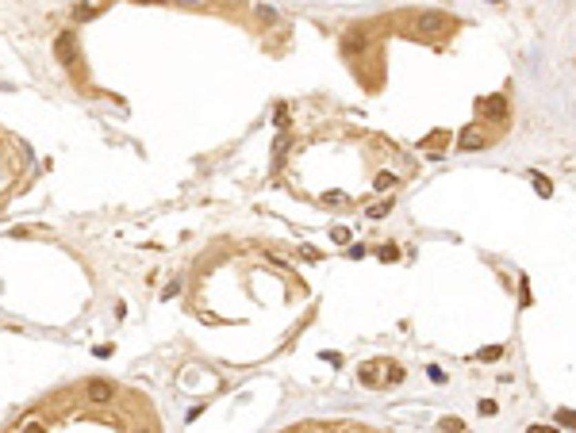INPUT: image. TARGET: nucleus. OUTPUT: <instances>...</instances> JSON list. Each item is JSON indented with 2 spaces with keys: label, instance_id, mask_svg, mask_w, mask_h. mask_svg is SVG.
Wrapping results in <instances>:
<instances>
[{
  "label": "nucleus",
  "instance_id": "nucleus-1",
  "mask_svg": "<svg viewBox=\"0 0 576 433\" xmlns=\"http://www.w3.org/2000/svg\"><path fill=\"white\" fill-rule=\"evenodd\" d=\"M85 403H89V407H112V403H116V383L100 380V376L85 380Z\"/></svg>",
  "mask_w": 576,
  "mask_h": 433
},
{
  "label": "nucleus",
  "instance_id": "nucleus-2",
  "mask_svg": "<svg viewBox=\"0 0 576 433\" xmlns=\"http://www.w3.org/2000/svg\"><path fill=\"white\" fill-rule=\"evenodd\" d=\"M54 58L65 70H73V62H77V39H73V31H58L54 35Z\"/></svg>",
  "mask_w": 576,
  "mask_h": 433
},
{
  "label": "nucleus",
  "instance_id": "nucleus-3",
  "mask_svg": "<svg viewBox=\"0 0 576 433\" xmlns=\"http://www.w3.org/2000/svg\"><path fill=\"white\" fill-rule=\"evenodd\" d=\"M415 27L423 35H446L450 31V16L446 12H423V16H415Z\"/></svg>",
  "mask_w": 576,
  "mask_h": 433
},
{
  "label": "nucleus",
  "instance_id": "nucleus-4",
  "mask_svg": "<svg viewBox=\"0 0 576 433\" xmlns=\"http://www.w3.org/2000/svg\"><path fill=\"white\" fill-rule=\"evenodd\" d=\"M342 50L350 54V58H353V54H365V50H369V35H365V31H346V35H342Z\"/></svg>",
  "mask_w": 576,
  "mask_h": 433
},
{
  "label": "nucleus",
  "instance_id": "nucleus-5",
  "mask_svg": "<svg viewBox=\"0 0 576 433\" xmlns=\"http://www.w3.org/2000/svg\"><path fill=\"white\" fill-rule=\"evenodd\" d=\"M457 146H461V150H484L488 138H484V131H480V127H465V131H461V138H457Z\"/></svg>",
  "mask_w": 576,
  "mask_h": 433
},
{
  "label": "nucleus",
  "instance_id": "nucleus-6",
  "mask_svg": "<svg viewBox=\"0 0 576 433\" xmlns=\"http://www.w3.org/2000/svg\"><path fill=\"white\" fill-rule=\"evenodd\" d=\"M480 115L500 123V119L507 115V100H504V96H488V100H480Z\"/></svg>",
  "mask_w": 576,
  "mask_h": 433
},
{
  "label": "nucleus",
  "instance_id": "nucleus-7",
  "mask_svg": "<svg viewBox=\"0 0 576 433\" xmlns=\"http://www.w3.org/2000/svg\"><path fill=\"white\" fill-rule=\"evenodd\" d=\"M254 16H258L261 19V23H265V27H273V23H277V8H273V4H258V8H254Z\"/></svg>",
  "mask_w": 576,
  "mask_h": 433
},
{
  "label": "nucleus",
  "instance_id": "nucleus-8",
  "mask_svg": "<svg viewBox=\"0 0 576 433\" xmlns=\"http://www.w3.org/2000/svg\"><path fill=\"white\" fill-rule=\"evenodd\" d=\"M380 364H361V380H365V383H369V388H377V383H380Z\"/></svg>",
  "mask_w": 576,
  "mask_h": 433
},
{
  "label": "nucleus",
  "instance_id": "nucleus-9",
  "mask_svg": "<svg viewBox=\"0 0 576 433\" xmlns=\"http://www.w3.org/2000/svg\"><path fill=\"white\" fill-rule=\"evenodd\" d=\"M373 188H377V192H392V188H396V177H392V173H380Z\"/></svg>",
  "mask_w": 576,
  "mask_h": 433
},
{
  "label": "nucleus",
  "instance_id": "nucleus-10",
  "mask_svg": "<svg viewBox=\"0 0 576 433\" xmlns=\"http://www.w3.org/2000/svg\"><path fill=\"white\" fill-rule=\"evenodd\" d=\"M96 4H77V8H73V19H92V16H96Z\"/></svg>",
  "mask_w": 576,
  "mask_h": 433
},
{
  "label": "nucleus",
  "instance_id": "nucleus-11",
  "mask_svg": "<svg viewBox=\"0 0 576 433\" xmlns=\"http://www.w3.org/2000/svg\"><path fill=\"white\" fill-rule=\"evenodd\" d=\"M384 383H404V368H400V364H388V372H384Z\"/></svg>",
  "mask_w": 576,
  "mask_h": 433
},
{
  "label": "nucleus",
  "instance_id": "nucleus-12",
  "mask_svg": "<svg viewBox=\"0 0 576 433\" xmlns=\"http://www.w3.org/2000/svg\"><path fill=\"white\" fill-rule=\"evenodd\" d=\"M534 188H538V196H549V192H553V184H549L546 177H534Z\"/></svg>",
  "mask_w": 576,
  "mask_h": 433
},
{
  "label": "nucleus",
  "instance_id": "nucleus-13",
  "mask_svg": "<svg viewBox=\"0 0 576 433\" xmlns=\"http://www.w3.org/2000/svg\"><path fill=\"white\" fill-rule=\"evenodd\" d=\"M557 422L561 425H576V410H557Z\"/></svg>",
  "mask_w": 576,
  "mask_h": 433
},
{
  "label": "nucleus",
  "instance_id": "nucleus-14",
  "mask_svg": "<svg viewBox=\"0 0 576 433\" xmlns=\"http://www.w3.org/2000/svg\"><path fill=\"white\" fill-rule=\"evenodd\" d=\"M442 430H465V422L461 418H442Z\"/></svg>",
  "mask_w": 576,
  "mask_h": 433
},
{
  "label": "nucleus",
  "instance_id": "nucleus-15",
  "mask_svg": "<svg viewBox=\"0 0 576 433\" xmlns=\"http://www.w3.org/2000/svg\"><path fill=\"white\" fill-rule=\"evenodd\" d=\"M396 257H400L396 246H384V249H380V261H396Z\"/></svg>",
  "mask_w": 576,
  "mask_h": 433
},
{
  "label": "nucleus",
  "instance_id": "nucleus-16",
  "mask_svg": "<svg viewBox=\"0 0 576 433\" xmlns=\"http://www.w3.org/2000/svg\"><path fill=\"white\" fill-rule=\"evenodd\" d=\"M426 376H431L434 383H446V372H442V368H434V364H431V368H426Z\"/></svg>",
  "mask_w": 576,
  "mask_h": 433
},
{
  "label": "nucleus",
  "instance_id": "nucleus-17",
  "mask_svg": "<svg viewBox=\"0 0 576 433\" xmlns=\"http://www.w3.org/2000/svg\"><path fill=\"white\" fill-rule=\"evenodd\" d=\"M388 207H392V204H377V207L369 211V219H384V215H388Z\"/></svg>",
  "mask_w": 576,
  "mask_h": 433
},
{
  "label": "nucleus",
  "instance_id": "nucleus-18",
  "mask_svg": "<svg viewBox=\"0 0 576 433\" xmlns=\"http://www.w3.org/2000/svg\"><path fill=\"white\" fill-rule=\"evenodd\" d=\"M480 414H488V418L495 414V403H492V399H480Z\"/></svg>",
  "mask_w": 576,
  "mask_h": 433
},
{
  "label": "nucleus",
  "instance_id": "nucleus-19",
  "mask_svg": "<svg viewBox=\"0 0 576 433\" xmlns=\"http://www.w3.org/2000/svg\"><path fill=\"white\" fill-rule=\"evenodd\" d=\"M181 292V284L177 280H173V284H165V292H162V299H173V295H177Z\"/></svg>",
  "mask_w": 576,
  "mask_h": 433
},
{
  "label": "nucleus",
  "instance_id": "nucleus-20",
  "mask_svg": "<svg viewBox=\"0 0 576 433\" xmlns=\"http://www.w3.org/2000/svg\"><path fill=\"white\" fill-rule=\"evenodd\" d=\"M334 242H350V230H346V226H334Z\"/></svg>",
  "mask_w": 576,
  "mask_h": 433
},
{
  "label": "nucleus",
  "instance_id": "nucleus-21",
  "mask_svg": "<svg viewBox=\"0 0 576 433\" xmlns=\"http://www.w3.org/2000/svg\"><path fill=\"white\" fill-rule=\"evenodd\" d=\"M177 4H189V8H196V4H204V0H177Z\"/></svg>",
  "mask_w": 576,
  "mask_h": 433
},
{
  "label": "nucleus",
  "instance_id": "nucleus-22",
  "mask_svg": "<svg viewBox=\"0 0 576 433\" xmlns=\"http://www.w3.org/2000/svg\"><path fill=\"white\" fill-rule=\"evenodd\" d=\"M143 4H169V0H143Z\"/></svg>",
  "mask_w": 576,
  "mask_h": 433
}]
</instances>
